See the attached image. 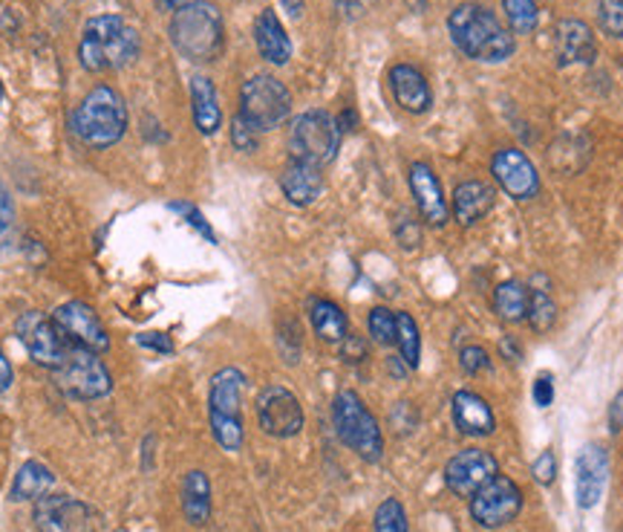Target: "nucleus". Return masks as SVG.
<instances>
[{"instance_id": "f3484780", "label": "nucleus", "mask_w": 623, "mask_h": 532, "mask_svg": "<svg viewBox=\"0 0 623 532\" xmlns=\"http://www.w3.org/2000/svg\"><path fill=\"white\" fill-rule=\"evenodd\" d=\"M38 532H78L87 521V507L73 496H44L32 510Z\"/></svg>"}, {"instance_id": "a211bd4d", "label": "nucleus", "mask_w": 623, "mask_h": 532, "mask_svg": "<svg viewBox=\"0 0 623 532\" xmlns=\"http://www.w3.org/2000/svg\"><path fill=\"white\" fill-rule=\"evenodd\" d=\"M578 507L580 510H592L594 503L601 501L603 487H606L609 472V455L601 442H589L578 455Z\"/></svg>"}, {"instance_id": "c756f323", "label": "nucleus", "mask_w": 623, "mask_h": 532, "mask_svg": "<svg viewBox=\"0 0 623 532\" xmlns=\"http://www.w3.org/2000/svg\"><path fill=\"white\" fill-rule=\"evenodd\" d=\"M395 345H399L404 365L415 371L422 359V336H419V324L410 313H395Z\"/></svg>"}, {"instance_id": "de8ad7c7", "label": "nucleus", "mask_w": 623, "mask_h": 532, "mask_svg": "<svg viewBox=\"0 0 623 532\" xmlns=\"http://www.w3.org/2000/svg\"><path fill=\"white\" fill-rule=\"evenodd\" d=\"M162 12H179V9L197 7V3H205V0H156Z\"/></svg>"}, {"instance_id": "f03ea898", "label": "nucleus", "mask_w": 623, "mask_h": 532, "mask_svg": "<svg viewBox=\"0 0 623 532\" xmlns=\"http://www.w3.org/2000/svg\"><path fill=\"white\" fill-rule=\"evenodd\" d=\"M139 32L122 15L89 18L78 44V59L89 73L122 70L139 59Z\"/></svg>"}, {"instance_id": "c03bdc74", "label": "nucleus", "mask_w": 623, "mask_h": 532, "mask_svg": "<svg viewBox=\"0 0 623 532\" xmlns=\"http://www.w3.org/2000/svg\"><path fill=\"white\" fill-rule=\"evenodd\" d=\"M12 218H15V206H12V197H9L7 186L0 182V234L7 232Z\"/></svg>"}, {"instance_id": "a18cd8bd", "label": "nucleus", "mask_w": 623, "mask_h": 532, "mask_svg": "<svg viewBox=\"0 0 623 532\" xmlns=\"http://www.w3.org/2000/svg\"><path fill=\"white\" fill-rule=\"evenodd\" d=\"M621 428H623V390L612 399V405H609V431L617 435Z\"/></svg>"}, {"instance_id": "c9c22d12", "label": "nucleus", "mask_w": 623, "mask_h": 532, "mask_svg": "<svg viewBox=\"0 0 623 532\" xmlns=\"http://www.w3.org/2000/svg\"><path fill=\"white\" fill-rule=\"evenodd\" d=\"M168 209L177 211L179 218H186V223H188V226H193V229H197V232H200L202 238L211 240V243H217L214 229H211V223H208L205 215H202V211L197 209V206H191V202H171V206H168Z\"/></svg>"}, {"instance_id": "37998d69", "label": "nucleus", "mask_w": 623, "mask_h": 532, "mask_svg": "<svg viewBox=\"0 0 623 532\" xmlns=\"http://www.w3.org/2000/svg\"><path fill=\"white\" fill-rule=\"evenodd\" d=\"M139 345L150 347V351H156V353H165V356H171L173 353V342L165 336V333H141Z\"/></svg>"}, {"instance_id": "79ce46f5", "label": "nucleus", "mask_w": 623, "mask_h": 532, "mask_svg": "<svg viewBox=\"0 0 623 532\" xmlns=\"http://www.w3.org/2000/svg\"><path fill=\"white\" fill-rule=\"evenodd\" d=\"M341 356H344V362L367 359V345H363V338H358L349 333V336L341 342Z\"/></svg>"}, {"instance_id": "e433bc0d", "label": "nucleus", "mask_w": 623, "mask_h": 532, "mask_svg": "<svg viewBox=\"0 0 623 532\" xmlns=\"http://www.w3.org/2000/svg\"><path fill=\"white\" fill-rule=\"evenodd\" d=\"M231 145L237 150H243V154H252V150H257L260 145V134L243 119V116H240V113L231 119Z\"/></svg>"}, {"instance_id": "bb28decb", "label": "nucleus", "mask_w": 623, "mask_h": 532, "mask_svg": "<svg viewBox=\"0 0 623 532\" xmlns=\"http://www.w3.org/2000/svg\"><path fill=\"white\" fill-rule=\"evenodd\" d=\"M55 487V474L50 466L38 463V460H27L18 469L15 480H12V501H38V498L50 496V489Z\"/></svg>"}, {"instance_id": "473e14b6", "label": "nucleus", "mask_w": 623, "mask_h": 532, "mask_svg": "<svg viewBox=\"0 0 623 532\" xmlns=\"http://www.w3.org/2000/svg\"><path fill=\"white\" fill-rule=\"evenodd\" d=\"M372 526H376V532H410L408 512H404L401 501H395V498L381 501L376 518H372Z\"/></svg>"}, {"instance_id": "9d476101", "label": "nucleus", "mask_w": 623, "mask_h": 532, "mask_svg": "<svg viewBox=\"0 0 623 532\" xmlns=\"http://www.w3.org/2000/svg\"><path fill=\"white\" fill-rule=\"evenodd\" d=\"M519 510H522V492L505 474H494L479 492L471 496V515L485 530H499V526L511 524Z\"/></svg>"}, {"instance_id": "b1692460", "label": "nucleus", "mask_w": 623, "mask_h": 532, "mask_svg": "<svg viewBox=\"0 0 623 532\" xmlns=\"http://www.w3.org/2000/svg\"><path fill=\"white\" fill-rule=\"evenodd\" d=\"M281 188L292 206H312L324 191V174L320 168L292 159L286 171L281 174Z\"/></svg>"}, {"instance_id": "ea45409f", "label": "nucleus", "mask_w": 623, "mask_h": 532, "mask_svg": "<svg viewBox=\"0 0 623 532\" xmlns=\"http://www.w3.org/2000/svg\"><path fill=\"white\" fill-rule=\"evenodd\" d=\"M531 474H535V478H537V483H542V487H549L551 480H555V474H557L555 451H542L540 458L535 460V466H531Z\"/></svg>"}, {"instance_id": "6e6552de", "label": "nucleus", "mask_w": 623, "mask_h": 532, "mask_svg": "<svg viewBox=\"0 0 623 532\" xmlns=\"http://www.w3.org/2000/svg\"><path fill=\"white\" fill-rule=\"evenodd\" d=\"M240 116L252 125L257 134L281 128L292 113L289 87L268 73L252 75L240 91Z\"/></svg>"}, {"instance_id": "49530a36", "label": "nucleus", "mask_w": 623, "mask_h": 532, "mask_svg": "<svg viewBox=\"0 0 623 532\" xmlns=\"http://www.w3.org/2000/svg\"><path fill=\"white\" fill-rule=\"evenodd\" d=\"M499 351H503V356H505V359H508V362H511V359H514V362L522 359V351H519V342H517V338H511V336H505L503 342H499Z\"/></svg>"}, {"instance_id": "a878e982", "label": "nucleus", "mask_w": 623, "mask_h": 532, "mask_svg": "<svg viewBox=\"0 0 623 532\" xmlns=\"http://www.w3.org/2000/svg\"><path fill=\"white\" fill-rule=\"evenodd\" d=\"M179 498H182V515L191 526H205L208 518H211V480L200 469H191V472L182 478V489H179Z\"/></svg>"}, {"instance_id": "f257e3e1", "label": "nucleus", "mask_w": 623, "mask_h": 532, "mask_svg": "<svg viewBox=\"0 0 623 532\" xmlns=\"http://www.w3.org/2000/svg\"><path fill=\"white\" fill-rule=\"evenodd\" d=\"M447 32L462 55L483 64H503L517 50L511 30L483 3H460L447 18Z\"/></svg>"}, {"instance_id": "4c0bfd02", "label": "nucleus", "mask_w": 623, "mask_h": 532, "mask_svg": "<svg viewBox=\"0 0 623 532\" xmlns=\"http://www.w3.org/2000/svg\"><path fill=\"white\" fill-rule=\"evenodd\" d=\"M460 367H462V371H465V374H471V376L488 371L490 359H488V353H485V347H479V345L462 347V351H460Z\"/></svg>"}, {"instance_id": "f704fd0d", "label": "nucleus", "mask_w": 623, "mask_h": 532, "mask_svg": "<svg viewBox=\"0 0 623 532\" xmlns=\"http://www.w3.org/2000/svg\"><path fill=\"white\" fill-rule=\"evenodd\" d=\"M598 23L612 38H623V0H601L598 7Z\"/></svg>"}, {"instance_id": "423d86ee", "label": "nucleus", "mask_w": 623, "mask_h": 532, "mask_svg": "<svg viewBox=\"0 0 623 532\" xmlns=\"http://www.w3.org/2000/svg\"><path fill=\"white\" fill-rule=\"evenodd\" d=\"M332 423L347 449H352L367 463H379L384 455V437L379 420L363 405L356 390H338L332 399Z\"/></svg>"}, {"instance_id": "a19ab883", "label": "nucleus", "mask_w": 623, "mask_h": 532, "mask_svg": "<svg viewBox=\"0 0 623 532\" xmlns=\"http://www.w3.org/2000/svg\"><path fill=\"white\" fill-rule=\"evenodd\" d=\"M531 397H535L537 408H549L555 403V383H551L549 374H540L535 379V388H531Z\"/></svg>"}, {"instance_id": "39448f33", "label": "nucleus", "mask_w": 623, "mask_h": 532, "mask_svg": "<svg viewBox=\"0 0 623 532\" xmlns=\"http://www.w3.org/2000/svg\"><path fill=\"white\" fill-rule=\"evenodd\" d=\"M243 385L245 376L240 367H220L208 385V420L211 435L220 442V449L240 451L243 449Z\"/></svg>"}, {"instance_id": "2eb2a0df", "label": "nucleus", "mask_w": 623, "mask_h": 532, "mask_svg": "<svg viewBox=\"0 0 623 532\" xmlns=\"http://www.w3.org/2000/svg\"><path fill=\"white\" fill-rule=\"evenodd\" d=\"M490 174L505 195L514 200H531L540 191V174L535 163L517 148H503L490 159Z\"/></svg>"}, {"instance_id": "cd10ccee", "label": "nucleus", "mask_w": 623, "mask_h": 532, "mask_svg": "<svg viewBox=\"0 0 623 532\" xmlns=\"http://www.w3.org/2000/svg\"><path fill=\"white\" fill-rule=\"evenodd\" d=\"M309 319H312V327H315V333H318L324 342H329V345H341L344 338L349 336L347 313H344L335 301H329V299L312 301Z\"/></svg>"}, {"instance_id": "dca6fc26", "label": "nucleus", "mask_w": 623, "mask_h": 532, "mask_svg": "<svg viewBox=\"0 0 623 532\" xmlns=\"http://www.w3.org/2000/svg\"><path fill=\"white\" fill-rule=\"evenodd\" d=\"M410 191H413V200L419 206V215L427 226H445L451 218V206H447L445 188L439 182L436 171H433L427 163H413L408 171Z\"/></svg>"}, {"instance_id": "c85d7f7f", "label": "nucleus", "mask_w": 623, "mask_h": 532, "mask_svg": "<svg viewBox=\"0 0 623 532\" xmlns=\"http://www.w3.org/2000/svg\"><path fill=\"white\" fill-rule=\"evenodd\" d=\"M528 299H531V293L526 290V284H519V281H503V284L494 290V310H497V315L503 322L519 324L526 322Z\"/></svg>"}, {"instance_id": "7c9ffc66", "label": "nucleus", "mask_w": 623, "mask_h": 532, "mask_svg": "<svg viewBox=\"0 0 623 532\" xmlns=\"http://www.w3.org/2000/svg\"><path fill=\"white\" fill-rule=\"evenodd\" d=\"M526 322L535 327L537 333H549L557 322V304L546 290H535L528 299V315Z\"/></svg>"}, {"instance_id": "603ef678", "label": "nucleus", "mask_w": 623, "mask_h": 532, "mask_svg": "<svg viewBox=\"0 0 623 532\" xmlns=\"http://www.w3.org/2000/svg\"><path fill=\"white\" fill-rule=\"evenodd\" d=\"M0 102H3V82H0Z\"/></svg>"}, {"instance_id": "aec40b11", "label": "nucleus", "mask_w": 623, "mask_h": 532, "mask_svg": "<svg viewBox=\"0 0 623 532\" xmlns=\"http://www.w3.org/2000/svg\"><path fill=\"white\" fill-rule=\"evenodd\" d=\"M390 91H393L395 105L408 113H427L433 105L431 84L413 64H395L390 70Z\"/></svg>"}, {"instance_id": "0eeeda50", "label": "nucleus", "mask_w": 623, "mask_h": 532, "mask_svg": "<svg viewBox=\"0 0 623 532\" xmlns=\"http://www.w3.org/2000/svg\"><path fill=\"white\" fill-rule=\"evenodd\" d=\"M341 128L327 111H306L292 122L289 150L292 159L306 166H329L341 150Z\"/></svg>"}, {"instance_id": "58836bf2", "label": "nucleus", "mask_w": 623, "mask_h": 532, "mask_svg": "<svg viewBox=\"0 0 623 532\" xmlns=\"http://www.w3.org/2000/svg\"><path fill=\"white\" fill-rule=\"evenodd\" d=\"M395 240L401 243V249H415L422 243V229H419L413 218H401L395 223Z\"/></svg>"}, {"instance_id": "4be33fe9", "label": "nucleus", "mask_w": 623, "mask_h": 532, "mask_svg": "<svg viewBox=\"0 0 623 532\" xmlns=\"http://www.w3.org/2000/svg\"><path fill=\"white\" fill-rule=\"evenodd\" d=\"M451 411L453 423H456V428H460L465 437H488L494 435V428H497L490 405L485 403L479 394H474V390H460V394L453 397Z\"/></svg>"}, {"instance_id": "393cba45", "label": "nucleus", "mask_w": 623, "mask_h": 532, "mask_svg": "<svg viewBox=\"0 0 623 532\" xmlns=\"http://www.w3.org/2000/svg\"><path fill=\"white\" fill-rule=\"evenodd\" d=\"M191 107L193 125L202 136H214L223 128V111L217 102V87L208 75H193L191 79Z\"/></svg>"}, {"instance_id": "3c124183", "label": "nucleus", "mask_w": 623, "mask_h": 532, "mask_svg": "<svg viewBox=\"0 0 623 532\" xmlns=\"http://www.w3.org/2000/svg\"><path fill=\"white\" fill-rule=\"evenodd\" d=\"M335 3H338L344 15H356L358 9H361V0H335Z\"/></svg>"}, {"instance_id": "1a4fd4ad", "label": "nucleus", "mask_w": 623, "mask_h": 532, "mask_svg": "<svg viewBox=\"0 0 623 532\" xmlns=\"http://www.w3.org/2000/svg\"><path fill=\"white\" fill-rule=\"evenodd\" d=\"M59 388L75 399H102L113 390V376L98 359V353L73 347L67 351V362L55 371Z\"/></svg>"}, {"instance_id": "412c9836", "label": "nucleus", "mask_w": 623, "mask_h": 532, "mask_svg": "<svg viewBox=\"0 0 623 532\" xmlns=\"http://www.w3.org/2000/svg\"><path fill=\"white\" fill-rule=\"evenodd\" d=\"M497 191L483 180H465L451 197V215L460 226H474L494 209Z\"/></svg>"}, {"instance_id": "6ab92c4d", "label": "nucleus", "mask_w": 623, "mask_h": 532, "mask_svg": "<svg viewBox=\"0 0 623 532\" xmlns=\"http://www.w3.org/2000/svg\"><path fill=\"white\" fill-rule=\"evenodd\" d=\"M555 53L560 67H569V64H592L594 55H598V44H594V35L583 21H560L555 30Z\"/></svg>"}, {"instance_id": "09e8293b", "label": "nucleus", "mask_w": 623, "mask_h": 532, "mask_svg": "<svg viewBox=\"0 0 623 532\" xmlns=\"http://www.w3.org/2000/svg\"><path fill=\"white\" fill-rule=\"evenodd\" d=\"M12 365H9L7 353L0 351V390H9V385H12Z\"/></svg>"}, {"instance_id": "2f4dec72", "label": "nucleus", "mask_w": 623, "mask_h": 532, "mask_svg": "<svg viewBox=\"0 0 623 532\" xmlns=\"http://www.w3.org/2000/svg\"><path fill=\"white\" fill-rule=\"evenodd\" d=\"M505 18L517 35H528L537 30V3L535 0H503Z\"/></svg>"}, {"instance_id": "9b49d317", "label": "nucleus", "mask_w": 623, "mask_h": 532, "mask_svg": "<svg viewBox=\"0 0 623 532\" xmlns=\"http://www.w3.org/2000/svg\"><path fill=\"white\" fill-rule=\"evenodd\" d=\"M254 411H257L260 428L268 437H277V440H289V437L300 435V428L306 423L300 399L283 385H266L260 390Z\"/></svg>"}, {"instance_id": "8fccbe9b", "label": "nucleus", "mask_w": 623, "mask_h": 532, "mask_svg": "<svg viewBox=\"0 0 623 532\" xmlns=\"http://www.w3.org/2000/svg\"><path fill=\"white\" fill-rule=\"evenodd\" d=\"M281 7L286 9L292 18L304 15V0H281Z\"/></svg>"}, {"instance_id": "f8f14e48", "label": "nucleus", "mask_w": 623, "mask_h": 532, "mask_svg": "<svg viewBox=\"0 0 623 532\" xmlns=\"http://www.w3.org/2000/svg\"><path fill=\"white\" fill-rule=\"evenodd\" d=\"M18 338H21V345L30 353V359L35 365L52 371V374L67 362L70 345L64 342L59 327L52 324V319H46L44 313H35V310L23 313L18 319Z\"/></svg>"}, {"instance_id": "72a5a7b5", "label": "nucleus", "mask_w": 623, "mask_h": 532, "mask_svg": "<svg viewBox=\"0 0 623 532\" xmlns=\"http://www.w3.org/2000/svg\"><path fill=\"white\" fill-rule=\"evenodd\" d=\"M367 327H370V336L379 342V345H395V313L387 307H372L367 315Z\"/></svg>"}, {"instance_id": "7ed1b4c3", "label": "nucleus", "mask_w": 623, "mask_h": 532, "mask_svg": "<svg viewBox=\"0 0 623 532\" xmlns=\"http://www.w3.org/2000/svg\"><path fill=\"white\" fill-rule=\"evenodd\" d=\"M168 32H171V44L193 64H211L225 50L223 15L208 0L173 12Z\"/></svg>"}, {"instance_id": "20e7f679", "label": "nucleus", "mask_w": 623, "mask_h": 532, "mask_svg": "<svg viewBox=\"0 0 623 532\" xmlns=\"http://www.w3.org/2000/svg\"><path fill=\"white\" fill-rule=\"evenodd\" d=\"M127 131V105L119 93L102 84L82 98L73 113V134L89 148H110Z\"/></svg>"}, {"instance_id": "4468645a", "label": "nucleus", "mask_w": 623, "mask_h": 532, "mask_svg": "<svg viewBox=\"0 0 623 532\" xmlns=\"http://www.w3.org/2000/svg\"><path fill=\"white\" fill-rule=\"evenodd\" d=\"M494 474H499L497 458L485 449H465L445 466V487L456 498H471L474 492L488 483Z\"/></svg>"}, {"instance_id": "ddd939ff", "label": "nucleus", "mask_w": 623, "mask_h": 532, "mask_svg": "<svg viewBox=\"0 0 623 532\" xmlns=\"http://www.w3.org/2000/svg\"><path fill=\"white\" fill-rule=\"evenodd\" d=\"M52 324L59 327L64 342L73 347H84V351L93 353H104L110 347V336L104 331L102 319L84 301H67V304L55 307Z\"/></svg>"}, {"instance_id": "5701e85b", "label": "nucleus", "mask_w": 623, "mask_h": 532, "mask_svg": "<svg viewBox=\"0 0 623 532\" xmlns=\"http://www.w3.org/2000/svg\"><path fill=\"white\" fill-rule=\"evenodd\" d=\"M254 44H257L260 55L268 61V64H277L283 67L286 61L292 59V41L283 30L281 18L272 9H263L254 21Z\"/></svg>"}]
</instances>
